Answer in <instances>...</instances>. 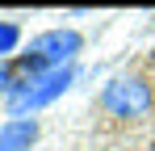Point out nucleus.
Returning a JSON list of instances; mask_svg holds the SVG:
<instances>
[{
  "label": "nucleus",
  "instance_id": "obj_1",
  "mask_svg": "<svg viewBox=\"0 0 155 151\" xmlns=\"http://www.w3.org/2000/svg\"><path fill=\"white\" fill-rule=\"evenodd\" d=\"M101 105L113 118H138V113L151 109V92H147L143 80H109L101 92Z\"/></svg>",
  "mask_w": 155,
  "mask_h": 151
},
{
  "label": "nucleus",
  "instance_id": "obj_2",
  "mask_svg": "<svg viewBox=\"0 0 155 151\" xmlns=\"http://www.w3.org/2000/svg\"><path fill=\"white\" fill-rule=\"evenodd\" d=\"M71 84V67H59V72H46L38 76V80H29L25 88H17L13 97H8V105L21 113V109H38V105H46V101H54L63 88Z\"/></svg>",
  "mask_w": 155,
  "mask_h": 151
},
{
  "label": "nucleus",
  "instance_id": "obj_3",
  "mask_svg": "<svg viewBox=\"0 0 155 151\" xmlns=\"http://www.w3.org/2000/svg\"><path fill=\"white\" fill-rule=\"evenodd\" d=\"M76 50H80V34L76 29H51V34L34 38V59H42V63H63Z\"/></svg>",
  "mask_w": 155,
  "mask_h": 151
},
{
  "label": "nucleus",
  "instance_id": "obj_4",
  "mask_svg": "<svg viewBox=\"0 0 155 151\" xmlns=\"http://www.w3.org/2000/svg\"><path fill=\"white\" fill-rule=\"evenodd\" d=\"M34 139H38L34 122H4L0 126V151H29Z\"/></svg>",
  "mask_w": 155,
  "mask_h": 151
},
{
  "label": "nucleus",
  "instance_id": "obj_5",
  "mask_svg": "<svg viewBox=\"0 0 155 151\" xmlns=\"http://www.w3.org/2000/svg\"><path fill=\"white\" fill-rule=\"evenodd\" d=\"M17 38H21V29H17V25H0V59L17 46Z\"/></svg>",
  "mask_w": 155,
  "mask_h": 151
}]
</instances>
